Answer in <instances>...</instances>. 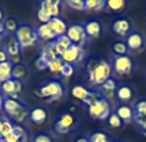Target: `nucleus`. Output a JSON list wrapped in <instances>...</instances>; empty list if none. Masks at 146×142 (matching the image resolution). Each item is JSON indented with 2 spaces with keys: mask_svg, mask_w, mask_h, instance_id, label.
Segmentation results:
<instances>
[{
  "mask_svg": "<svg viewBox=\"0 0 146 142\" xmlns=\"http://www.w3.org/2000/svg\"><path fill=\"white\" fill-rule=\"evenodd\" d=\"M87 75H88L90 83L95 87H101L109 77H112L113 69L110 59L105 58H91L86 64Z\"/></svg>",
  "mask_w": 146,
  "mask_h": 142,
  "instance_id": "f257e3e1",
  "label": "nucleus"
},
{
  "mask_svg": "<svg viewBox=\"0 0 146 142\" xmlns=\"http://www.w3.org/2000/svg\"><path fill=\"white\" fill-rule=\"evenodd\" d=\"M14 36L17 37L21 48L33 47L39 42V36H37L36 29L32 25H29V24H19L17 32L14 33Z\"/></svg>",
  "mask_w": 146,
  "mask_h": 142,
  "instance_id": "f03ea898",
  "label": "nucleus"
},
{
  "mask_svg": "<svg viewBox=\"0 0 146 142\" xmlns=\"http://www.w3.org/2000/svg\"><path fill=\"white\" fill-rule=\"evenodd\" d=\"M64 92H65V90H64V86H62L61 82H58V80H48V82H46L39 88L37 95L41 97V98H48L51 101H55L58 98H61L64 95Z\"/></svg>",
  "mask_w": 146,
  "mask_h": 142,
  "instance_id": "7ed1b4c3",
  "label": "nucleus"
},
{
  "mask_svg": "<svg viewBox=\"0 0 146 142\" xmlns=\"http://www.w3.org/2000/svg\"><path fill=\"white\" fill-rule=\"evenodd\" d=\"M79 124V119L74 113H62L55 119V123H54V128L58 134H68L70 133L72 130H74Z\"/></svg>",
  "mask_w": 146,
  "mask_h": 142,
  "instance_id": "20e7f679",
  "label": "nucleus"
},
{
  "mask_svg": "<svg viewBox=\"0 0 146 142\" xmlns=\"http://www.w3.org/2000/svg\"><path fill=\"white\" fill-rule=\"evenodd\" d=\"M3 44H4V50L7 51L8 59L13 65L19 64L21 62V46L17 40V37L14 35L6 33V36L3 37Z\"/></svg>",
  "mask_w": 146,
  "mask_h": 142,
  "instance_id": "39448f33",
  "label": "nucleus"
},
{
  "mask_svg": "<svg viewBox=\"0 0 146 142\" xmlns=\"http://www.w3.org/2000/svg\"><path fill=\"white\" fill-rule=\"evenodd\" d=\"M112 113V105L104 97L88 106V115L97 120H106Z\"/></svg>",
  "mask_w": 146,
  "mask_h": 142,
  "instance_id": "423d86ee",
  "label": "nucleus"
},
{
  "mask_svg": "<svg viewBox=\"0 0 146 142\" xmlns=\"http://www.w3.org/2000/svg\"><path fill=\"white\" fill-rule=\"evenodd\" d=\"M112 69L117 75H130L134 69V59L130 55H114L110 59Z\"/></svg>",
  "mask_w": 146,
  "mask_h": 142,
  "instance_id": "0eeeda50",
  "label": "nucleus"
},
{
  "mask_svg": "<svg viewBox=\"0 0 146 142\" xmlns=\"http://www.w3.org/2000/svg\"><path fill=\"white\" fill-rule=\"evenodd\" d=\"M66 36L69 37L72 44L80 46V47H83L88 40V36H87L86 31H84V25H81V24H70V25H68Z\"/></svg>",
  "mask_w": 146,
  "mask_h": 142,
  "instance_id": "6e6552de",
  "label": "nucleus"
},
{
  "mask_svg": "<svg viewBox=\"0 0 146 142\" xmlns=\"http://www.w3.org/2000/svg\"><path fill=\"white\" fill-rule=\"evenodd\" d=\"M0 91L4 95V98H18V95L24 91V83L22 80L10 79L0 84Z\"/></svg>",
  "mask_w": 146,
  "mask_h": 142,
  "instance_id": "1a4fd4ad",
  "label": "nucleus"
},
{
  "mask_svg": "<svg viewBox=\"0 0 146 142\" xmlns=\"http://www.w3.org/2000/svg\"><path fill=\"white\" fill-rule=\"evenodd\" d=\"M84 58V48L80 46L72 44L69 48H66L65 52L61 55V59L66 64H81V61Z\"/></svg>",
  "mask_w": 146,
  "mask_h": 142,
  "instance_id": "9d476101",
  "label": "nucleus"
},
{
  "mask_svg": "<svg viewBox=\"0 0 146 142\" xmlns=\"http://www.w3.org/2000/svg\"><path fill=\"white\" fill-rule=\"evenodd\" d=\"M3 110L7 113L10 117L18 116L21 112L28 110V106L25 105L22 101H19L18 98H4V104H3Z\"/></svg>",
  "mask_w": 146,
  "mask_h": 142,
  "instance_id": "9b49d317",
  "label": "nucleus"
},
{
  "mask_svg": "<svg viewBox=\"0 0 146 142\" xmlns=\"http://www.w3.org/2000/svg\"><path fill=\"white\" fill-rule=\"evenodd\" d=\"M112 31L116 36L121 37V39H125L128 35L132 32V25H131V21L128 18H116L113 22H112Z\"/></svg>",
  "mask_w": 146,
  "mask_h": 142,
  "instance_id": "f8f14e48",
  "label": "nucleus"
},
{
  "mask_svg": "<svg viewBox=\"0 0 146 142\" xmlns=\"http://www.w3.org/2000/svg\"><path fill=\"white\" fill-rule=\"evenodd\" d=\"M125 44H127L128 50H132V51L142 50L143 46H145V36L141 33V32L132 31V32L125 37Z\"/></svg>",
  "mask_w": 146,
  "mask_h": 142,
  "instance_id": "ddd939ff",
  "label": "nucleus"
},
{
  "mask_svg": "<svg viewBox=\"0 0 146 142\" xmlns=\"http://www.w3.org/2000/svg\"><path fill=\"white\" fill-rule=\"evenodd\" d=\"M135 91L131 84H119L116 88V98L121 104H128L130 101L134 100Z\"/></svg>",
  "mask_w": 146,
  "mask_h": 142,
  "instance_id": "4468645a",
  "label": "nucleus"
},
{
  "mask_svg": "<svg viewBox=\"0 0 146 142\" xmlns=\"http://www.w3.org/2000/svg\"><path fill=\"white\" fill-rule=\"evenodd\" d=\"M117 86H119V84L116 82V79L109 77L105 83L99 87V92H101V95H102L105 100H108L110 102L112 100L116 98V88H117Z\"/></svg>",
  "mask_w": 146,
  "mask_h": 142,
  "instance_id": "2eb2a0df",
  "label": "nucleus"
},
{
  "mask_svg": "<svg viewBox=\"0 0 146 142\" xmlns=\"http://www.w3.org/2000/svg\"><path fill=\"white\" fill-rule=\"evenodd\" d=\"M47 25H48V28L52 31V33L55 35L57 37L58 36H62V35H66L68 24H66L62 18H59V17L51 18L48 22H47Z\"/></svg>",
  "mask_w": 146,
  "mask_h": 142,
  "instance_id": "dca6fc26",
  "label": "nucleus"
},
{
  "mask_svg": "<svg viewBox=\"0 0 146 142\" xmlns=\"http://www.w3.org/2000/svg\"><path fill=\"white\" fill-rule=\"evenodd\" d=\"M47 117H48V113L44 106H33L32 109H29V119L32 123L41 124L47 120Z\"/></svg>",
  "mask_w": 146,
  "mask_h": 142,
  "instance_id": "f3484780",
  "label": "nucleus"
},
{
  "mask_svg": "<svg viewBox=\"0 0 146 142\" xmlns=\"http://www.w3.org/2000/svg\"><path fill=\"white\" fill-rule=\"evenodd\" d=\"M84 31L88 37H99L102 33V24L99 19H88L86 24H84Z\"/></svg>",
  "mask_w": 146,
  "mask_h": 142,
  "instance_id": "a211bd4d",
  "label": "nucleus"
},
{
  "mask_svg": "<svg viewBox=\"0 0 146 142\" xmlns=\"http://www.w3.org/2000/svg\"><path fill=\"white\" fill-rule=\"evenodd\" d=\"M114 112L123 120V123H130L134 120V109L128 104H120Z\"/></svg>",
  "mask_w": 146,
  "mask_h": 142,
  "instance_id": "6ab92c4d",
  "label": "nucleus"
},
{
  "mask_svg": "<svg viewBox=\"0 0 146 142\" xmlns=\"http://www.w3.org/2000/svg\"><path fill=\"white\" fill-rule=\"evenodd\" d=\"M127 7V0H106L105 10L112 14H120Z\"/></svg>",
  "mask_w": 146,
  "mask_h": 142,
  "instance_id": "aec40b11",
  "label": "nucleus"
},
{
  "mask_svg": "<svg viewBox=\"0 0 146 142\" xmlns=\"http://www.w3.org/2000/svg\"><path fill=\"white\" fill-rule=\"evenodd\" d=\"M40 6L47 10L51 18L58 17L59 15V6H61V0H41Z\"/></svg>",
  "mask_w": 146,
  "mask_h": 142,
  "instance_id": "412c9836",
  "label": "nucleus"
},
{
  "mask_svg": "<svg viewBox=\"0 0 146 142\" xmlns=\"http://www.w3.org/2000/svg\"><path fill=\"white\" fill-rule=\"evenodd\" d=\"M36 32H37V36H39V40H43V42L51 43L57 39V36L52 33V31L48 28L47 24H41V25L36 29Z\"/></svg>",
  "mask_w": 146,
  "mask_h": 142,
  "instance_id": "4be33fe9",
  "label": "nucleus"
},
{
  "mask_svg": "<svg viewBox=\"0 0 146 142\" xmlns=\"http://www.w3.org/2000/svg\"><path fill=\"white\" fill-rule=\"evenodd\" d=\"M40 57L46 59L47 62L50 61H52V59H57V58H61L59 55H58L57 52V48H55V46H54V42L51 43H47L43 48H41V52H40Z\"/></svg>",
  "mask_w": 146,
  "mask_h": 142,
  "instance_id": "5701e85b",
  "label": "nucleus"
},
{
  "mask_svg": "<svg viewBox=\"0 0 146 142\" xmlns=\"http://www.w3.org/2000/svg\"><path fill=\"white\" fill-rule=\"evenodd\" d=\"M54 46H55V48H57L58 55L61 57V55L65 52L66 48H69V47L72 46V42L69 40V37H68L66 35H62V36H58L57 39L54 40Z\"/></svg>",
  "mask_w": 146,
  "mask_h": 142,
  "instance_id": "b1692460",
  "label": "nucleus"
},
{
  "mask_svg": "<svg viewBox=\"0 0 146 142\" xmlns=\"http://www.w3.org/2000/svg\"><path fill=\"white\" fill-rule=\"evenodd\" d=\"M28 75V66L19 62V64H15L13 65V70H11V79H15V80H22L25 79Z\"/></svg>",
  "mask_w": 146,
  "mask_h": 142,
  "instance_id": "393cba45",
  "label": "nucleus"
},
{
  "mask_svg": "<svg viewBox=\"0 0 146 142\" xmlns=\"http://www.w3.org/2000/svg\"><path fill=\"white\" fill-rule=\"evenodd\" d=\"M11 70H13V64L10 61L0 64V84L11 79Z\"/></svg>",
  "mask_w": 146,
  "mask_h": 142,
  "instance_id": "a878e982",
  "label": "nucleus"
},
{
  "mask_svg": "<svg viewBox=\"0 0 146 142\" xmlns=\"http://www.w3.org/2000/svg\"><path fill=\"white\" fill-rule=\"evenodd\" d=\"M1 121H3V127H1V134H0V141L3 138L8 137L10 134H13V130H14V123H13L11 119L3 116L1 117Z\"/></svg>",
  "mask_w": 146,
  "mask_h": 142,
  "instance_id": "bb28decb",
  "label": "nucleus"
},
{
  "mask_svg": "<svg viewBox=\"0 0 146 142\" xmlns=\"http://www.w3.org/2000/svg\"><path fill=\"white\" fill-rule=\"evenodd\" d=\"M72 97L73 98H76V100H79V101H83L86 100V97L88 95V92L90 90L87 88V87H84V86H80V84H77V86H74L72 88Z\"/></svg>",
  "mask_w": 146,
  "mask_h": 142,
  "instance_id": "cd10ccee",
  "label": "nucleus"
},
{
  "mask_svg": "<svg viewBox=\"0 0 146 142\" xmlns=\"http://www.w3.org/2000/svg\"><path fill=\"white\" fill-rule=\"evenodd\" d=\"M88 141L90 142H110V138H109V135H108L106 131H104V130H97V131L90 134Z\"/></svg>",
  "mask_w": 146,
  "mask_h": 142,
  "instance_id": "c85d7f7f",
  "label": "nucleus"
},
{
  "mask_svg": "<svg viewBox=\"0 0 146 142\" xmlns=\"http://www.w3.org/2000/svg\"><path fill=\"white\" fill-rule=\"evenodd\" d=\"M62 65H64V61L61 58H57V59L50 61L47 69L50 70V73L52 76H59L61 75V70H62Z\"/></svg>",
  "mask_w": 146,
  "mask_h": 142,
  "instance_id": "c756f323",
  "label": "nucleus"
},
{
  "mask_svg": "<svg viewBox=\"0 0 146 142\" xmlns=\"http://www.w3.org/2000/svg\"><path fill=\"white\" fill-rule=\"evenodd\" d=\"M112 52H113L114 55H128L127 54L128 52V47H127L125 42H123V40L114 42L112 44Z\"/></svg>",
  "mask_w": 146,
  "mask_h": 142,
  "instance_id": "7c9ffc66",
  "label": "nucleus"
},
{
  "mask_svg": "<svg viewBox=\"0 0 146 142\" xmlns=\"http://www.w3.org/2000/svg\"><path fill=\"white\" fill-rule=\"evenodd\" d=\"M18 22H17L14 18H6L4 21H3V26H4V31H6V33L8 35H14L17 32V29H18Z\"/></svg>",
  "mask_w": 146,
  "mask_h": 142,
  "instance_id": "2f4dec72",
  "label": "nucleus"
},
{
  "mask_svg": "<svg viewBox=\"0 0 146 142\" xmlns=\"http://www.w3.org/2000/svg\"><path fill=\"white\" fill-rule=\"evenodd\" d=\"M134 109V115L139 117H146V98L139 100L135 102V105L132 106Z\"/></svg>",
  "mask_w": 146,
  "mask_h": 142,
  "instance_id": "473e14b6",
  "label": "nucleus"
},
{
  "mask_svg": "<svg viewBox=\"0 0 146 142\" xmlns=\"http://www.w3.org/2000/svg\"><path fill=\"white\" fill-rule=\"evenodd\" d=\"M101 98H102V95H101V92L99 91H97V90H90L88 95L86 97V100L83 101V104L88 108L90 105H92L94 102H97V101L101 100Z\"/></svg>",
  "mask_w": 146,
  "mask_h": 142,
  "instance_id": "72a5a7b5",
  "label": "nucleus"
},
{
  "mask_svg": "<svg viewBox=\"0 0 146 142\" xmlns=\"http://www.w3.org/2000/svg\"><path fill=\"white\" fill-rule=\"evenodd\" d=\"M105 6L102 3H99L98 0H84V10H88V11H99V10H104Z\"/></svg>",
  "mask_w": 146,
  "mask_h": 142,
  "instance_id": "f704fd0d",
  "label": "nucleus"
},
{
  "mask_svg": "<svg viewBox=\"0 0 146 142\" xmlns=\"http://www.w3.org/2000/svg\"><path fill=\"white\" fill-rule=\"evenodd\" d=\"M108 124L110 125L112 128H121L124 123H123V120L120 117L117 116V113L116 112H112L110 113V116L108 117Z\"/></svg>",
  "mask_w": 146,
  "mask_h": 142,
  "instance_id": "c9c22d12",
  "label": "nucleus"
},
{
  "mask_svg": "<svg viewBox=\"0 0 146 142\" xmlns=\"http://www.w3.org/2000/svg\"><path fill=\"white\" fill-rule=\"evenodd\" d=\"M37 19L40 21L41 24H47L50 19H51V15L47 13V10L44 9V7L39 6V9H37Z\"/></svg>",
  "mask_w": 146,
  "mask_h": 142,
  "instance_id": "e433bc0d",
  "label": "nucleus"
},
{
  "mask_svg": "<svg viewBox=\"0 0 146 142\" xmlns=\"http://www.w3.org/2000/svg\"><path fill=\"white\" fill-rule=\"evenodd\" d=\"M31 142H54V138L51 135H48V134L40 133V134H36Z\"/></svg>",
  "mask_w": 146,
  "mask_h": 142,
  "instance_id": "4c0bfd02",
  "label": "nucleus"
},
{
  "mask_svg": "<svg viewBox=\"0 0 146 142\" xmlns=\"http://www.w3.org/2000/svg\"><path fill=\"white\" fill-rule=\"evenodd\" d=\"M73 72H74V65L72 64H66L64 62V65H62V70H61V76H64V77H70L73 75Z\"/></svg>",
  "mask_w": 146,
  "mask_h": 142,
  "instance_id": "58836bf2",
  "label": "nucleus"
},
{
  "mask_svg": "<svg viewBox=\"0 0 146 142\" xmlns=\"http://www.w3.org/2000/svg\"><path fill=\"white\" fill-rule=\"evenodd\" d=\"M65 1L73 10H79V11L84 10V0H65Z\"/></svg>",
  "mask_w": 146,
  "mask_h": 142,
  "instance_id": "ea45409f",
  "label": "nucleus"
},
{
  "mask_svg": "<svg viewBox=\"0 0 146 142\" xmlns=\"http://www.w3.org/2000/svg\"><path fill=\"white\" fill-rule=\"evenodd\" d=\"M47 66H48V62L43 58V57H39V58L35 61V68H36V70H44V69H47Z\"/></svg>",
  "mask_w": 146,
  "mask_h": 142,
  "instance_id": "a19ab883",
  "label": "nucleus"
},
{
  "mask_svg": "<svg viewBox=\"0 0 146 142\" xmlns=\"http://www.w3.org/2000/svg\"><path fill=\"white\" fill-rule=\"evenodd\" d=\"M13 133L15 134L18 138H21V139L26 138V131H25V128L21 124H14V130H13Z\"/></svg>",
  "mask_w": 146,
  "mask_h": 142,
  "instance_id": "79ce46f5",
  "label": "nucleus"
},
{
  "mask_svg": "<svg viewBox=\"0 0 146 142\" xmlns=\"http://www.w3.org/2000/svg\"><path fill=\"white\" fill-rule=\"evenodd\" d=\"M26 141H28V137H26V138H24V139H21V138H18L15 134L13 133V134H10L8 137L3 138L0 142H26Z\"/></svg>",
  "mask_w": 146,
  "mask_h": 142,
  "instance_id": "37998d69",
  "label": "nucleus"
},
{
  "mask_svg": "<svg viewBox=\"0 0 146 142\" xmlns=\"http://www.w3.org/2000/svg\"><path fill=\"white\" fill-rule=\"evenodd\" d=\"M134 121L142 128L143 134L146 135V117H139V116H135V115H134Z\"/></svg>",
  "mask_w": 146,
  "mask_h": 142,
  "instance_id": "c03bdc74",
  "label": "nucleus"
},
{
  "mask_svg": "<svg viewBox=\"0 0 146 142\" xmlns=\"http://www.w3.org/2000/svg\"><path fill=\"white\" fill-rule=\"evenodd\" d=\"M7 61H10V59H8L7 51L4 50V48H0V64H1V62H7Z\"/></svg>",
  "mask_w": 146,
  "mask_h": 142,
  "instance_id": "a18cd8bd",
  "label": "nucleus"
},
{
  "mask_svg": "<svg viewBox=\"0 0 146 142\" xmlns=\"http://www.w3.org/2000/svg\"><path fill=\"white\" fill-rule=\"evenodd\" d=\"M6 36V31H4V26L3 24H0V42L3 40V37Z\"/></svg>",
  "mask_w": 146,
  "mask_h": 142,
  "instance_id": "49530a36",
  "label": "nucleus"
},
{
  "mask_svg": "<svg viewBox=\"0 0 146 142\" xmlns=\"http://www.w3.org/2000/svg\"><path fill=\"white\" fill-rule=\"evenodd\" d=\"M4 19H6V18H4V11H3V9L0 7V24H3Z\"/></svg>",
  "mask_w": 146,
  "mask_h": 142,
  "instance_id": "de8ad7c7",
  "label": "nucleus"
},
{
  "mask_svg": "<svg viewBox=\"0 0 146 142\" xmlns=\"http://www.w3.org/2000/svg\"><path fill=\"white\" fill-rule=\"evenodd\" d=\"M3 104H4V95H3L1 91H0V110L3 109Z\"/></svg>",
  "mask_w": 146,
  "mask_h": 142,
  "instance_id": "09e8293b",
  "label": "nucleus"
},
{
  "mask_svg": "<svg viewBox=\"0 0 146 142\" xmlns=\"http://www.w3.org/2000/svg\"><path fill=\"white\" fill-rule=\"evenodd\" d=\"M76 142H90V141H88L87 137H81V138H79V139H76Z\"/></svg>",
  "mask_w": 146,
  "mask_h": 142,
  "instance_id": "8fccbe9b",
  "label": "nucleus"
},
{
  "mask_svg": "<svg viewBox=\"0 0 146 142\" xmlns=\"http://www.w3.org/2000/svg\"><path fill=\"white\" fill-rule=\"evenodd\" d=\"M110 142H125V141H123V139H112Z\"/></svg>",
  "mask_w": 146,
  "mask_h": 142,
  "instance_id": "3c124183",
  "label": "nucleus"
},
{
  "mask_svg": "<svg viewBox=\"0 0 146 142\" xmlns=\"http://www.w3.org/2000/svg\"><path fill=\"white\" fill-rule=\"evenodd\" d=\"M1 127H3V121H1V117H0V134H1Z\"/></svg>",
  "mask_w": 146,
  "mask_h": 142,
  "instance_id": "603ef678",
  "label": "nucleus"
}]
</instances>
